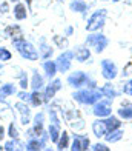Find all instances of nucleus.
<instances>
[{
  "label": "nucleus",
  "mask_w": 132,
  "mask_h": 151,
  "mask_svg": "<svg viewBox=\"0 0 132 151\" xmlns=\"http://www.w3.org/2000/svg\"><path fill=\"white\" fill-rule=\"evenodd\" d=\"M72 97L74 100L80 102L83 105H95L100 99H103V94H101L100 88H95L94 85H91L86 90H80L77 93H74Z\"/></svg>",
  "instance_id": "obj_1"
},
{
  "label": "nucleus",
  "mask_w": 132,
  "mask_h": 151,
  "mask_svg": "<svg viewBox=\"0 0 132 151\" xmlns=\"http://www.w3.org/2000/svg\"><path fill=\"white\" fill-rule=\"evenodd\" d=\"M14 46H16V50L20 52V56L26 60H37L39 59V51L34 48L29 42H26L25 39H17V40H12Z\"/></svg>",
  "instance_id": "obj_2"
},
{
  "label": "nucleus",
  "mask_w": 132,
  "mask_h": 151,
  "mask_svg": "<svg viewBox=\"0 0 132 151\" xmlns=\"http://www.w3.org/2000/svg\"><path fill=\"white\" fill-rule=\"evenodd\" d=\"M105 22H106V9H97L95 12L91 14V17L88 19L86 31H89V32L98 31L105 26Z\"/></svg>",
  "instance_id": "obj_3"
},
{
  "label": "nucleus",
  "mask_w": 132,
  "mask_h": 151,
  "mask_svg": "<svg viewBox=\"0 0 132 151\" xmlns=\"http://www.w3.org/2000/svg\"><path fill=\"white\" fill-rule=\"evenodd\" d=\"M108 43H109L108 37L105 36V34H101V32H94V34H89V36L86 37V45L94 48V51L98 52V54L105 51V48L108 46Z\"/></svg>",
  "instance_id": "obj_4"
},
{
  "label": "nucleus",
  "mask_w": 132,
  "mask_h": 151,
  "mask_svg": "<svg viewBox=\"0 0 132 151\" xmlns=\"http://www.w3.org/2000/svg\"><path fill=\"white\" fill-rule=\"evenodd\" d=\"M100 66H101V76L106 80H114L117 76H118V68H117V65L112 60H109V59L101 60Z\"/></svg>",
  "instance_id": "obj_5"
},
{
  "label": "nucleus",
  "mask_w": 132,
  "mask_h": 151,
  "mask_svg": "<svg viewBox=\"0 0 132 151\" xmlns=\"http://www.w3.org/2000/svg\"><path fill=\"white\" fill-rule=\"evenodd\" d=\"M111 99H100L98 102L95 104L94 106V114L97 116V117H101L105 119L108 117V116L112 114V108H111Z\"/></svg>",
  "instance_id": "obj_6"
},
{
  "label": "nucleus",
  "mask_w": 132,
  "mask_h": 151,
  "mask_svg": "<svg viewBox=\"0 0 132 151\" xmlns=\"http://www.w3.org/2000/svg\"><path fill=\"white\" fill-rule=\"evenodd\" d=\"M68 83L74 88H81L86 83H89V77L83 71H75L68 77Z\"/></svg>",
  "instance_id": "obj_7"
},
{
  "label": "nucleus",
  "mask_w": 132,
  "mask_h": 151,
  "mask_svg": "<svg viewBox=\"0 0 132 151\" xmlns=\"http://www.w3.org/2000/svg\"><path fill=\"white\" fill-rule=\"evenodd\" d=\"M72 57H74V52L72 51H65L63 54H60L59 59H57V68L60 73H66L69 68H71V62H72Z\"/></svg>",
  "instance_id": "obj_8"
},
{
  "label": "nucleus",
  "mask_w": 132,
  "mask_h": 151,
  "mask_svg": "<svg viewBox=\"0 0 132 151\" xmlns=\"http://www.w3.org/2000/svg\"><path fill=\"white\" fill-rule=\"evenodd\" d=\"M89 145H91V140H89L88 136H81V134H75L74 136V142L71 150L74 151H80V150H88Z\"/></svg>",
  "instance_id": "obj_9"
},
{
  "label": "nucleus",
  "mask_w": 132,
  "mask_h": 151,
  "mask_svg": "<svg viewBox=\"0 0 132 151\" xmlns=\"http://www.w3.org/2000/svg\"><path fill=\"white\" fill-rule=\"evenodd\" d=\"M60 88H61V80L55 79L54 82H51V83L46 86L45 94H43V99H45V102H49L51 99H54L55 93H57V91L60 90Z\"/></svg>",
  "instance_id": "obj_10"
},
{
  "label": "nucleus",
  "mask_w": 132,
  "mask_h": 151,
  "mask_svg": "<svg viewBox=\"0 0 132 151\" xmlns=\"http://www.w3.org/2000/svg\"><path fill=\"white\" fill-rule=\"evenodd\" d=\"M92 131L97 137H105L108 134V128H106V123L105 119H97L95 122H92Z\"/></svg>",
  "instance_id": "obj_11"
},
{
  "label": "nucleus",
  "mask_w": 132,
  "mask_h": 151,
  "mask_svg": "<svg viewBox=\"0 0 132 151\" xmlns=\"http://www.w3.org/2000/svg\"><path fill=\"white\" fill-rule=\"evenodd\" d=\"M32 133H36V136L43 134V113H39L36 117H34V129L29 131V136H34Z\"/></svg>",
  "instance_id": "obj_12"
},
{
  "label": "nucleus",
  "mask_w": 132,
  "mask_h": 151,
  "mask_svg": "<svg viewBox=\"0 0 132 151\" xmlns=\"http://www.w3.org/2000/svg\"><path fill=\"white\" fill-rule=\"evenodd\" d=\"M74 56L78 62H86L91 57V51H89V48H86V46H77L74 51Z\"/></svg>",
  "instance_id": "obj_13"
},
{
  "label": "nucleus",
  "mask_w": 132,
  "mask_h": 151,
  "mask_svg": "<svg viewBox=\"0 0 132 151\" xmlns=\"http://www.w3.org/2000/svg\"><path fill=\"white\" fill-rule=\"evenodd\" d=\"M105 123H106V128H108V133L109 131H114V129H118L121 127V122L118 117H115V116H108V117H105Z\"/></svg>",
  "instance_id": "obj_14"
},
{
  "label": "nucleus",
  "mask_w": 132,
  "mask_h": 151,
  "mask_svg": "<svg viewBox=\"0 0 132 151\" xmlns=\"http://www.w3.org/2000/svg\"><path fill=\"white\" fill-rule=\"evenodd\" d=\"M16 108L20 111V114H22V123L23 125H26V123H29V108H28L23 102H19V104H16Z\"/></svg>",
  "instance_id": "obj_15"
},
{
  "label": "nucleus",
  "mask_w": 132,
  "mask_h": 151,
  "mask_svg": "<svg viewBox=\"0 0 132 151\" xmlns=\"http://www.w3.org/2000/svg\"><path fill=\"white\" fill-rule=\"evenodd\" d=\"M118 117L120 119H124V120H132V105H123L118 108Z\"/></svg>",
  "instance_id": "obj_16"
},
{
  "label": "nucleus",
  "mask_w": 132,
  "mask_h": 151,
  "mask_svg": "<svg viewBox=\"0 0 132 151\" xmlns=\"http://www.w3.org/2000/svg\"><path fill=\"white\" fill-rule=\"evenodd\" d=\"M69 8L74 12H81L83 14V12L88 9V5H86V2H83V0H72L71 5H69Z\"/></svg>",
  "instance_id": "obj_17"
},
{
  "label": "nucleus",
  "mask_w": 132,
  "mask_h": 151,
  "mask_svg": "<svg viewBox=\"0 0 132 151\" xmlns=\"http://www.w3.org/2000/svg\"><path fill=\"white\" fill-rule=\"evenodd\" d=\"M39 50H40L39 54H40V56L43 57V59H48V57H51V56H52V48H49V46L46 45L45 37H41V39H40V48H39Z\"/></svg>",
  "instance_id": "obj_18"
},
{
  "label": "nucleus",
  "mask_w": 132,
  "mask_h": 151,
  "mask_svg": "<svg viewBox=\"0 0 132 151\" xmlns=\"http://www.w3.org/2000/svg\"><path fill=\"white\" fill-rule=\"evenodd\" d=\"M31 86L34 91H40L43 88V77L39 74V71H34L32 74V82H31Z\"/></svg>",
  "instance_id": "obj_19"
},
{
  "label": "nucleus",
  "mask_w": 132,
  "mask_h": 151,
  "mask_svg": "<svg viewBox=\"0 0 132 151\" xmlns=\"http://www.w3.org/2000/svg\"><path fill=\"white\" fill-rule=\"evenodd\" d=\"M43 68H45V71H46V76L49 79H52L54 76H55V73H57V63L55 62H52V60H48V62H45L43 63Z\"/></svg>",
  "instance_id": "obj_20"
},
{
  "label": "nucleus",
  "mask_w": 132,
  "mask_h": 151,
  "mask_svg": "<svg viewBox=\"0 0 132 151\" xmlns=\"http://www.w3.org/2000/svg\"><path fill=\"white\" fill-rule=\"evenodd\" d=\"M100 90H101L103 97L111 99V100H114V97H117V91H115V88L111 85V83H106L103 88H100Z\"/></svg>",
  "instance_id": "obj_21"
},
{
  "label": "nucleus",
  "mask_w": 132,
  "mask_h": 151,
  "mask_svg": "<svg viewBox=\"0 0 132 151\" xmlns=\"http://www.w3.org/2000/svg\"><path fill=\"white\" fill-rule=\"evenodd\" d=\"M123 129H114V131H109L105 137H106V140L108 142H112V143H115V142H118V140H121V137H123Z\"/></svg>",
  "instance_id": "obj_22"
},
{
  "label": "nucleus",
  "mask_w": 132,
  "mask_h": 151,
  "mask_svg": "<svg viewBox=\"0 0 132 151\" xmlns=\"http://www.w3.org/2000/svg\"><path fill=\"white\" fill-rule=\"evenodd\" d=\"M45 137L46 136H43V139L41 140H39V139H31L29 142L26 143V150H29V151H32V150H41L45 147Z\"/></svg>",
  "instance_id": "obj_23"
},
{
  "label": "nucleus",
  "mask_w": 132,
  "mask_h": 151,
  "mask_svg": "<svg viewBox=\"0 0 132 151\" xmlns=\"http://www.w3.org/2000/svg\"><path fill=\"white\" fill-rule=\"evenodd\" d=\"M60 125H57V123H51L49 125V137H51V140L57 143L59 139H60Z\"/></svg>",
  "instance_id": "obj_24"
},
{
  "label": "nucleus",
  "mask_w": 132,
  "mask_h": 151,
  "mask_svg": "<svg viewBox=\"0 0 132 151\" xmlns=\"http://www.w3.org/2000/svg\"><path fill=\"white\" fill-rule=\"evenodd\" d=\"M14 93H16V88H14V85H11V83L3 85L2 88H0V100L6 99L8 96H11V94H14Z\"/></svg>",
  "instance_id": "obj_25"
},
{
  "label": "nucleus",
  "mask_w": 132,
  "mask_h": 151,
  "mask_svg": "<svg viewBox=\"0 0 132 151\" xmlns=\"http://www.w3.org/2000/svg\"><path fill=\"white\" fill-rule=\"evenodd\" d=\"M14 16H16L17 20H23V19H26L28 12H26V8H25L22 3L16 5V8H14Z\"/></svg>",
  "instance_id": "obj_26"
},
{
  "label": "nucleus",
  "mask_w": 132,
  "mask_h": 151,
  "mask_svg": "<svg viewBox=\"0 0 132 151\" xmlns=\"http://www.w3.org/2000/svg\"><path fill=\"white\" fill-rule=\"evenodd\" d=\"M57 148H59V150H66V148H69V136H68L66 131H63V133L60 134V139H59V142H57Z\"/></svg>",
  "instance_id": "obj_27"
},
{
  "label": "nucleus",
  "mask_w": 132,
  "mask_h": 151,
  "mask_svg": "<svg viewBox=\"0 0 132 151\" xmlns=\"http://www.w3.org/2000/svg\"><path fill=\"white\" fill-rule=\"evenodd\" d=\"M29 100H31V104H32L34 106H40V105L45 102V99H43V94H40L39 91H34V93L31 94Z\"/></svg>",
  "instance_id": "obj_28"
},
{
  "label": "nucleus",
  "mask_w": 132,
  "mask_h": 151,
  "mask_svg": "<svg viewBox=\"0 0 132 151\" xmlns=\"http://www.w3.org/2000/svg\"><path fill=\"white\" fill-rule=\"evenodd\" d=\"M22 147H23V145L16 139V140H11V142L6 143V145H5V150H20Z\"/></svg>",
  "instance_id": "obj_29"
},
{
  "label": "nucleus",
  "mask_w": 132,
  "mask_h": 151,
  "mask_svg": "<svg viewBox=\"0 0 132 151\" xmlns=\"http://www.w3.org/2000/svg\"><path fill=\"white\" fill-rule=\"evenodd\" d=\"M0 60H2V62L11 60V52L6 50V48H0Z\"/></svg>",
  "instance_id": "obj_30"
},
{
  "label": "nucleus",
  "mask_w": 132,
  "mask_h": 151,
  "mask_svg": "<svg viewBox=\"0 0 132 151\" xmlns=\"http://www.w3.org/2000/svg\"><path fill=\"white\" fill-rule=\"evenodd\" d=\"M54 42L57 43L60 48H66L68 46V39H61L60 36H54Z\"/></svg>",
  "instance_id": "obj_31"
},
{
  "label": "nucleus",
  "mask_w": 132,
  "mask_h": 151,
  "mask_svg": "<svg viewBox=\"0 0 132 151\" xmlns=\"http://www.w3.org/2000/svg\"><path fill=\"white\" fill-rule=\"evenodd\" d=\"M123 93H124V94H128V96H132V79L128 80L126 83L123 85Z\"/></svg>",
  "instance_id": "obj_32"
},
{
  "label": "nucleus",
  "mask_w": 132,
  "mask_h": 151,
  "mask_svg": "<svg viewBox=\"0 0 132 151\" xmlns=\"http://www.w3.org/2000/svg\"><path fill=\"white\" fill-rule=\"evenodd\" d=\"M131 74H132V62H128L126 66L123 68L121 76H123V77H126V76H131Z\"/></svg>",
  "instance_id": "obj_33"
},
{
  "label": "nucleus",
  "mask_w": 132,
  "mask_h": 151,
  "mask_svg": "<svg viewBox=\"0 0 132 151\" xmlns=\"http://www.w3.org/2000/svg\"><path fill=\"white\" fill-rule=\"evenodd\" d=\"M92 150H94V151H100V150H101V151H109V147H106L105 143H100V142H98V143H95V145L92 147Z\"/></svg>",
  "instance_id": "obj_34"
},
{
  "label": "nucleus",
  "mask_w": 132,
  "mask_h": 151,
  "mask_svg": "<svg viewBox=\"0 0 132 151\" xmlns=\"http://www.w3.org/2000/svg\"><path fill=\"white\" fill-rule=\"evenodd\" d=\"M9 136L12 137V139H17V136H19L17 128L14 127V123H11V125H9Z\"/></svg>",
  "instance_id": "obj_35"
},
{
  "label": "nucleus",
  "mask_w": 132,
  "mask_h": 151,
  "mask_svg": "<svg viewBox=\"0 0 132 151\" xmlns=\"http://www.w3.org/2000/svg\"><path fill=\"white\" fill-rule=\"evenodd\" d=\"M49 116H51L52 123H57V125H60V120H59V117H57V114H55L54 109H49Z\"/></svg>",
  "instance_id": "obj_36"
},
{
  "label": "nucleus",
  "mask_w": 132,
  "mask_h": 151,
  "mask_svg": "<svg viewBox=\"0 0 132 151\" xmlns=\"http://www.w3.org/2000/svg\"><path fill=\"white\" fill-rule=\"evenodd\" d=\"M20 86H22L23 90L28 86V80H26V77H22V80H20Z\"/></svg>",
  "instance_id": "obj_37"
},
{
  "label": "nucleus",
  "mask_w": 132,
  "mask_h": 151,
  "mask_svg": "<svg viewBox=\"0 0 132 151\" xmlns=\"http://www.w3.org/2000/svg\"><path fill=\"white\" fill-rule=\"evenodd\" d=\"M29 97H31L29 94H26V93H20V99H22V100H29Z\"/></svg>",
  "instance_id": "obj_38"
},
{
  "label": "nucleus",
  "mask_w": 132,
  "mask_h": 151,
  "mask_svg": "<svg viewBox=\"0 0 132 151\" xmlns=\"http://www.w3.org/2000/svg\"><path fill=\"white\" fill-rule=\"evenodd\" d=\"M0 11H2V12H6V11H8V5H6V3H2V5H0Z\"/></svg>",
  "instance_id": "obj_39"
},
{
  "label": "nucleus",
  "mask_w": 132,
  "mask_h": 151,
  "mask_svg": "<svg viewBox=\"0 0 132 151\" xmlns=\"http://www.w3.org/2000/svg\"><path fill=\"white\" fill-rule=\"evenodd\" d=\"M3 136H5V129H3V127H0V140H2Z\"/></svg>",
  "instance_id": "obj_40"
},
{
  "label": "nucleus",
  "mask_w": 132,
  "mask_h": 151,
  "mask_svg": "<svg viewBox=\"0 0 132 151\" xmlns=\"http://www.w3.org/2000/svg\"><path fill=\"white\" fill-rule=\"evenodd\" d=\"M71 32H72V28H68V29H66V34H68V36H69Z\"/></svg>",
  "instance_id": "obj_41"
},
{
  "label": "nucleus",
  "mask_w": 132,
  "mask_h": 151,
  "mask_svg": "<svg viewBox=\"0 0 132 151\" xmlns=\"http://www.w3.org/2000/svg\"><path fill=\"white\" fill-rule=\"evenodd\" d=\"M26 3H28V6H31V3H32V0H26Z\"/></svg>",
  "instance_id": "obj_42"
},
{
  "label": "nucleus",
  "mask_w": 132,
  "mask_h": 151,
  "mask_svg": "<svg viewBox=\"0 0 132 151\" xmlns=\"http://www.w3.org/2000/svg\"><path fill=\"white\" fill-rule=\"evenodd\" d=\"M112 2H114V3H117V2H121V0H112Z\"/></svg>",
  "instance_id": "obj_43"
},
{
  "label": "nucleus",
  "mask_w": 132,
  "mask_h": 151,
  "mask_svg": "<svg viewBox=\"0 0 132 151\" xmlns=\"http://www.w3.org/2000/svg\"><path fill=\"white\" fill-rule=\"evenodd\" d=\"M11 2H19V0H11Z\"/></svg>",
  "instance_id": "obj_44"
},
{
  "label": "nucleus",
  "mask_w": 132,
  "mask_h": 151,
  "mask_svg": "<svg viewBox=\"0 0 132 151\" xmlns=\"http://www.w3.org/2000/svg\"><path fill=\"white\" fill-rule=\"evenodd\" d=\"M59 2H63V0H59Z\"/></svg>",
  "instance_id": "obj_45"
},
{
  "label": "nucleus",
  "mask_w": 132,
  "mask_h": 151,
  "mask_svg": "<svg viewBox=\"0 0 132 151\" xmlns=\"http://www.w3.org/2000/svg\"><path fill=\"white\" fill-rule=\"evenodd\" d=\"M0 70H2V66H0Z\"/></svg>",
  "instance_id": "obj_46"
}]
</instances>
